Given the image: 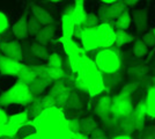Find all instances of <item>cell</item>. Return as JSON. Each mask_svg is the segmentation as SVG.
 I'll return each mask as SVG.
<instances>
[{
  "mask_svg": "<svg viewBox=\"0 0 155 139\" xmlns=\"http://www.w3.org/2000/svg\"><path fill=\"white\" fill-rule=\"evenodd\" d=\"M139 1H141V0H123V2L126 5V6L129 7V8H131V7L136 6L137 4L139 2Z\"/></svg>",
  "mask_w": 155,
  "mask_h": 139,
  "instance_id": "f907efd6",
  "label": "cell"
},
{
  "mask_svg": "<svg viewBox=\"0 0 155 139\" xmlns=\"http://www.w3.org/2000/svg\"><path fill=\"white\" fill-rule=\"evenodd\" d=\"M20 126L16 124H13L11 122H7L6 124H2V137L0 139L6 138H15L16 133L19 131Z\"/></svg>",
  "mask_w": 155,
  "mask_h": 139,
  "instance_id": "e575fe53",
  "label": "cell"
},
{
  "mask_svg": "<svg viewBox=\"0 0 155 139\" xmlns=\"http://www.w3.org/2000/svg\"><path fill=\"white\" fill-rule=\"evenodd\" d=\"M52 82H53V81H52L50 78L36 77L28 86H29V89H30V92L32 93V95L36 98V96H39L41 94H43L46 88H49V87L51 86Z\"/></svg>",
  "mask_w": 155,
  "mask_h": 139,
  "instance_id": "2e32d148",
  "label": "cell"
},
{
  "mask_svg": "<svg viewBox=\"0 0 155 139\" xmlns=\"http://www.w3.org/2000/svg\"><path fill=\"white\" fill-rule=\"evenodd\" d=\"M133 108L134 107H133L132 98L130 95L118 93L114 98H111V119H110V122L114 119L131 115L133 111Z\"/></svg>",
  "mask_w": 155,
  "mask_h": 139,
  "instance_id": "5b68a950",
  "label": "cell"
},
{
  "mask_svg": "<svg viewBox=\"0 0 155 139\" xmlns=\"http://www.w3.org/2000/svg\"><path fill=\"white\" fill-rule=\"evenodd\" d=\"M133 123L136 126V131H141L142 129L145 127V121L147 117V109H146V103L145 100L139 101V103L133 108V111L131 114Z\"/></svg>",
  "mask_w": 155,
  "mask_h": 139,
  "instance_id": "9a60e30c",
  "label": "cell"
},
{
  "mask_svg": "<svg viewBox=\"0 0 155 139\" xmlns=\"http://www.w3.org/2000/svg\"><path fill=\"white\" fill-rule=\"evenodd\" d=\"M70 139H88L87 134H84L82 132H72L71 133V138Z\"/></svg>",
  "mask_w": 155,
  "mask_h": 139,
  "instance_id": "c3c4849f",
  "label": "cell"
},
{
  "mask_svg": "<svg viewBox=\"0 0 155 139\" xmlns=\"http://www.w3.org/2000/svg\"><path fill=\"white\" fill-rule=\"evenodd\" d=\"M50 2H53V4H57V2H60V1H63V0H49Z\"/></svg>",
  "mask_w": 155,
  "mask_h": 139,
  "instance_id": "11a10c76",
  "label": "cell"
},
{
  "mask_svg": "<svg viewBox=\"0 0 155 139\" xmlns=\"http://www.w3.org/2000/svg\"><path fill=\"white\" fill-rule=\"evenodd\" d=\"M81 44L86 52L88 51H96L98 50V40H97L96 26L91 28H84L82 27V34H81Z\"/></svg>",
  "mask_w": 155,
  "mask_h": 139,
  "instance_id": "30bf717a",
  "label": "cell"
},
{
  "mask_svg": "<svg viewBox=\"0 0 155 139\" xmlns=\"http://www.w3.org/2000/svg\"><path fill=\"white\" fill-rule=\"evenodd\" d=\"M100 23V20L97 18V15L95 13H87L86 18H84V22L81 26L84 28H91V27H95Z\"/></svg>",
  "mask_w": 155,
  "mask_h": 139,
  "instance_id": "ab89813d",
  "label": "cell"
},
{
  "mask_svg": "<svg viewBox=\"0 0 155 139\" xmlns=\"http://www.w3.org/2000/svg\"><path fill=\"white\" fill-rule=\"evenodd\" d=\"M36 132V127L34 126L32 124V122L29 119L28 122H26L23 125L20 126L19 131L16 133V137L15 139H23L26 138L27 136H29V134H32V133Z\"/></svg>",
  "mask_w": 155,
  "mask_h": 139,
  "instance_id": "836d02e7",
  "label": "cell"
},
{
  "mask_svg": "<svg viewBox=\"0 0 155 139\" xmlns=\"http://www.w3.org/2000/svg\"><path fill=\"white\" fill-rule=\"evenodd\" d=\"M23 139H42L41 138V136H39L37 132H35V133H32V134H29V136H27L26 138H23Z\"/></svg>",
  "mask_w": 155,
  "mask_h": 139,
  "instance_id": "f5cc1de1",
  "label": "cell"
},
{
  "mask_svg": "<svg viewBox=\"0 0 155 139\" xmlns=\"http://www.w3.org/2000/svg\"><path fill=\"white\" fill-rule=\"evenodd\" d=\"M56 34V26L53 25H48V26H42L39 31L35 35V40L43 45H48L50 42H52V38Z\"/></svg>",
  "mask_w": 155,
  "mask_h": 139,
  "instance_id": "e0dca14e",
  "label": "cell"
},
{
  "mask_svg": "<svg viewBox=\"0 0 155 139\" xmlns=\"http://www.w3.org/2000/svg\"><path fill=\"white\" fill-rule=\"evenodd\" d=\"M148 49L149 48L142 42L141 38H138V40H134V44H133L132 52H133L136 58H143L145 56L148 55V52H149Z\"/></svg>",
  "mask_w": 155,
  "mask_h": 139,
  "instance_id": "d6a6232c",
  "label": "cell"
},
{
  "mask_svg": "<svg viewBox=\"0 0 155 139\" xmlns=\"http://www.w3.org/2000/svg\"><path fill=\"white\" fill-rule=\"evenodd\" d=\"M22 51H23V63L27 65H37L41 64L39 59L31 52V49H30V44L28 43H23L22 44Z\"/></svg>",
  "mask_w": 155,
  "mask_h": 139,
  "instance_id": "1f68e13d",
  "label": "cell"
},
{
  "mask_svg": "<svg viewBox=\"0 0 155 139\" xmlns=\"http://www.w3.org/2000/svg\"><path fill=\"white\" fill-rule=\"evenodd\" d=\"M8 29H9V20L6 14L0 11V34H2Z\"/></svg>",
  "mask_w": 155,
  "mask_h": 139,
  "instance_id": "f6af8a7d",
  "label": "cell"
},
{
  "mask_svg": "<svg viewBox=\"0 0 155 139\" xmlns=\"http://www.w3.org/2000/svg\"><path fill=\"white\" fill-rule=\"evenodd\" d=\"M28 13H29V8L27 7L26 11L21 15V18L12 26V33L16 37V40L25 41L29 36L28 26H27V23H28Z\"/></svg>",
  "mask_w": 155,
  "mask_h": 139,
  "instance_id": "4fadbf2b",
  "label": "cell"
},
{
  "mask_svg": "<svg viewBox=\"0 0 155 139\" xmlns=\"http://www.w3.org/2000/svg\"><path fill=\"white\" fill-rule=\"evenodd\" d=\"M34 99L35 96L30 92L29 86L20 80H16L12 86L0 94V107H26Z\"/></svg>",
  "mask_w": 155,
  "mask_h": 139,
  "instance_id": "3957f363",
  "label": "cell"
},
{
  "mask_svg": "<svg viewBox=\"0 0 155 139\" xmlns=\"http://www.w3.org/2000/svg\"><path fill=\"white\" fill-rule=\"evenodd\" d=\"M51 88H50V91H49V95L50 96H52L53 99H56L57 96H59L60 94H63V93L67 92V91H73V89H71L70 87H67L66 85H65L64 80L60 79V80H56V81H53L52 82Z\"/></svg>",
  "mask_w": 155,
  "mask_h": 139,
  "instance_id": "83f0119b",
  "label": "cell"
},
{
  "mask_svg": "<svg viewBox=\"0 0 155 139\" xmlns=\"http://www.w3.org/2000/svg\"><path fill=\"white\" fill-rule=\"evenodd\" d=\"M136 40V37L132 34L127 33L126 30L122 29H115V46L116 48H122V46L129 44L131 42Z\"/></svg>",
  "mask_w": 155,
  "mask_h": 139,
  "instance_id": "cb8c5ba5",
  "label": "cell"
},
{
  "mask_svg": "<svg viewBox=\"0 0 155 139\" xmlns=\"http://www.w3.org/2000/svg\"><path fill=\"white\" fill-rule=\"evenodd\" d=\"M74 77V86L81 92L88 93L91 98H96L104 92L103 74L98 70L94 60L84 53L80 59V65Z\"/></svg>",
  "mask_w": 155,
  "mask_h": 139,
  "instance_id": "7a4b0ae2",
  "label": "cell"
},
{
  "mask_svg": "<svg viewBox=\"0 0 155 139\" xmlns=\"http://www.w3.org/2000/svg\"><path fill=\"white\" fill-rule=\"evenodd\" d=\"M145 103L147 109V116L155 118V78H152V85L147 89Z\"/></svg>",
  "mask_w": 155,
  "mask_h": 139,
  "instance_id": "ffe728a7",
  "label": "cell"
},
{
  "mask_svg": "<svg viewBox=\"0 0 155 139\" xmlns=\"http://www.w3.org/2000/svg\"><path fill=\"white\" fill-rule=\"evenodd\" d=\"M29 118H28V114H27L26 109H23L22 111H18L15 114H12L9 115L8 117V122L13 123V124H16V125H23L26 122H28Z\"/></svg>",
  "mask_w": 155,
  "mask_h": 139,
  "instance_id": "d590c367",
  "label": "cell"
},
{
  "mask_svg": "<svg viewBox=\"0 0 155 139\" xmlns=\"http://www.w3.org/2000/svg\"><path fill=\"white\" fill-rule=\"evenodd\" d=\"M25 109H26L27 114H28V118L29 119H34L35 117H37L39 114L43 111L41 96H36L28 106L25 107Z\"/></svg>",
  "mask_w": 155,
  "mask_h": 139,
  "instance_id": "d4e9b609",
  "label": "cell"
},
{
  "mask_svg": "<svg viewBox=\"0 0 155 139\" xmlns=\"http://www.w3.org/2000/svg\"><path fill=\"white\" fill-rule=\"evenodd\" d=\"M8 117H9L8 113L2 107H0V124H6L8 122Z\"/></svg>",
  "mask_w": 155,
  "mask_h": 139,
  "instance_id": "7dc6e473",
  "label": "cell"
},
{
  "mask_svg": "<svg viewBox=\"0 0 155 139\" xmlns=\"http://www.w3.org/2000/svg\"><path fill=\"white\" fill-rule=\"evenodd\" d=\"M31 14L39 21V23L42 26H48V25H53L54 20L52 18V15L45 8L38 6V5H32L31 6Z\"/></svg>",
  "mask_w": 155,
  "mask_h": 139,
  "instance_id": "ac0fdd59",
  "label": "cell"
},
{
  "mask_svg": "<svg viewBox=\"0 0 155 139\" xmlns=\"http://www.w3.org/2000/svg\"><path fill=\"white\" fill-rule=\"evenodd\" d=\"M131 13L129 9H126L125 12L120 14L116 20H115V29H122V30H127L131 26Z\"/></svg>",
  "mask_w": 155,
  "mask_h": 139,
  "instance_id": "f546056e",
  "label": "cell"
},
{
  "mask_svg": "<svg viewBox=\"0 0 155 139\" xmlns=\"http://www.w3.org/2000/svg\"><path fill=\"white\" fill-rule=\"evenodd\" d=\"M103 74V82H104V92H109L122 81V73L120 71L115 73H102Z\"/></svg>",
  "mask_w": 155,
  "mask_h": 139,
  "instance_id": "603a6c76",
  "label": "cell"
},
{
  "mask_svg": "<svg viewBox=\"0 0 155 139\" xmlns=\"http://www.w3.org/2000/svg\"><path fill=\"white\" fill-rule=\"evenodd\" d=\"M46 73H48V78H50L52 81L63 79V78H65L67 75V73L65 72L63 68L51 67L49 66V65H48V68H46Z\"/></svg>",
  "mask_w": 155,
  "mask_h": 139,
  "instance_id": "8d00e7d4",
  "label": "cell"
},
{
  "mask_svg": "<svg viewBox=\"0 0 155 139\" xmlns=\"http://www.w3.org/2000/svg\"><path fill=\"white\" fill-rule=\"evenodd\" d=\"M109 124L114 125V127H116V130L119 132V134H129V136H131L136 131V126H134V123H133V119H132L131 115L114 119V121L110 122Z\"/></svg>",
  "mask_w": 155,
  "mask_h": 139,
  "instance_id": "5bb4252c",
  "label": "cell"
},
{
  "mask_svg": "<svg viewBox=\"0 0 155 139\" xmlns=\"http://www.w3.org/2000/svg\"><path fill=\"white\" fill-rule=\"evenodd\" d=\"M81 34H82V26H75L74 31H73V37H75V38H79V40H80Z\"/></svg>",
  "mask_w": 155,
  "mask_h": 139,
  "instance_id": "681fc988",
  "label": "cell"
},
{
  "mask_svg": "<svg viewBox=\"0 0 155 139\" xmlns=\"http://www.w3.org/2000/svg\"><path fill=\"white\" fill-rule=\"evenodd\" d=\"M111 139H132V137L129 136V134H117V136L112 137Z\"/></svg>",
  "mask_w": 155,
  "mask_h": 139,
  "instance_id": "816d5d0a",
  "label": "cell"
},
{
  "mask_svg": "<svg viewBox=\"0 0 155 139\" xmlns=\"http://www.w3.org/2000/svg\"><path fill=\"white\" fill-rule=\"evenodd\" d=\"M96 34L100 49H105L115 45V27L112 25L105 22L98 23L96 26Z\"/></svg>",
  "mask_w": 155,
  "mask_h": 139,
  "instance_id": "52a82bcc",
  "label": "cell"
},
{
  "mask_svg": "<svg viewBox=\"0 0 155 139\" xmlns=\"http://www.w3.org/2000/svg\"><path fill=\"white\" fill-rule=\"evenodd\" d=\"M6 139H15V138H6Z\"/></svg>",
  "mask_w": 155,
  "mask_h": 139,
  "instance_id": "680465c9",
  "label": "cell"
},
{
  "mask_svg": "<svg viewBox=\"0 0 155 139\" xmlns=\"http://www.w3.org/2000/svg\"><path fill=\"white\" fill-rule=\"evenodd\" d=\"M86 15H87V12L84 9V0H74L72 18L74 20L75 26H81L82 25Z\"/></svg>",
  "mask_w": 155,
  "mask_h": 139,
  "instance_id": "44dd1931",
  "label": "cell"
},
{
  "mask_svg": "<svg viewBox=\"0 0 155 139\" xmlns=\"http://www.w3.org/2000/svg\"><path fill=\"white\" fill-rule=\"evenodd\" d=\"M141 41L146 44V45L148 46V48H154L155 46V36L152 30L148 31V33L143 34L141 37Z\"/></svg>",
  "mask_w": 155,
  "mask_h": 139,
  "instance_id": "b9f144b4",
  "label": "cell"
},
{
  "mask_svg": "<svg viewBox=\"0 0 155 139\" xmlns=\"http://www.w3.org/2000/svg\"><path fill=\"white\" fill-rule=\"evenodd\" d=\"M75 28V23L72 18V14H64L61 15V33L64 38H73V31Z\"/></svg>",
  "mask_w": 155,
  "mask_h": 139,
  "instance_id": "7402d4cb",
  "label": "cell"
},
{
  "mask_svg": "<svg viewBox=\"0 0 155 139\" xmlns=\"http://www.w3.org/2000/svg\"><path fill=\"white\" fill-rule=\"evenodd\" d=\"M131 19L136 26L137 33L142 34L147 30L148 27V9L147 8H140V9H133L131 12Z\"/></svg>",
  "mask_w": 155,
  "mask_h": 139,
  "instance_id": "7c38bea8",
  "label": "cell"
},
{
  "mask_svg": "<svg viewBox=\"0 0 155 139\" xmlns=\"http://www.w3.org/2000/svg\"><path fill=\"white\" fill-rule=\"evenodd\" d=\"M152 31H153V34H154V36H155V28L153 29V30H152Z\"/></svg>",
  "mask_w": 155,
  "mask_h": 139,
  "instance_id": "6f0895ef",
  "label": "cell"
},
{
  "mask_svg": "<svg viewBox=\"0 0 155 139\" xmlns=\"http://www.w3.org/2000/svg\"><path fill=\"white\" fill-rule=\"evenodd\" d=\"M36 77H37V75H36V73L34 72V70L31 68V66H30V65H27V64H23V65H22V67L20 68L19 73H18V75H16L18 80L25 82L27 85H29Z\"/></svg>",
  "mask_w": 155,
  "mask_h": 139,
  "instance_id": "4316f807",
  "label": "cell"
},
{
  "mask_svg": "<svg viewBox=\"0 0 155 139\" xmlns=\"http://www.w3.org/2000/svg\"><path fill=\"white\" fill-rule=\"evenodd\" d=\"M93 60L102 73L118 72L123 66L122 53L119 51V48H116L115 45L97 50Z\"/></svg>",
  "mask_w": 155,
  "mask_h": 139,
  "instance_id": "277c9868",
  "label": "cell"
},
{
  "mask_svg": "<svg viewBox=\"0 0 155 139\" xmlns=\"http://www.w3.org/2000/svg\"><path fill=\"white\" fill-rule=\"evenodd\" d=\"M88 139H109L107 133L103 129H101L100 126H97L96 129L88 136Z\"/></svg>",
  "mask_w": 155,
  "mask_h": 139,
  "instance_id": "7bdbcfd3",
  "label": "cell"
},
{
  "mask_svg": "<svg viewBox=\"0 0 155 139\" xmlns=\"http://www.w3.org/2000/svg\"><path fill=\"white\" fill-rule=\"evenodd\" d=\"M63 63H64V59L63 57L57 52H53L49 56V58L46 60V65L51 67H57V68H61L63 67Z\"/></svg>",
  "mask_w": 155,
  "mask_h": 139,
  "instance_id": "f35d334b",
  "label": "cell"
},
{
  "mask_svg": "<svg viewBox=\"0 0 155 139\" xmlns=\"http://www.w3.org/2000/svg\"><path fill=\"white\" fill-rule=\"evenodd\" d=\"M41 102H42V107L43 109H48V108H51V107L56 106V101L54 99L50 96L49 94H46L44 96H41Z\"/></svg>",
  "mask_w": 155,
  "mask_h": 139,
  "instance_id": "ee69618b",
  "label": "cell"
},
{
  "mask_svg": "<svg viewBox=\"0 0 155 139\" xmlns=\"http://www.w3.org/2000/svg\"><path fill=\"white\" fill-rule=\"evenodd\" d=\"M2 137V124H0V138Z\"/></svg>",
  "mask_w": 155,
  "mask_h": 139,
  "instance_id": "9f6ffc18",
  "label": "cell"
},
{
  "mask_svg": "<svg viewBox=\"0 0 155 139\" xmlns=\"http://www.w3.org/2000/svg\"><path fill=\"white\" fill-rule=\"evenodd\" d=\"M140 132L141 139H155V127L154 126H149V127H143Z\"/></svg>",
  "mask_w": 155,
  "mask_h": 139,
  "instance_id": "bcb514c9",
  "label": "cell"
},
{
  "mask_svg": "<svg viewBox=\"0 0 155 139\" xmlns=\"http://www.w3.org/2000/svg\"><path fill=\"white\" fill-rule=\"evenodd\" d=\"M148 71L149 67L146 64H136L127 70V75L133 81H141L146 78Z\"/></svg>",
  "mask_w": 155,
  "mask_h": 139,
  "instance_id": "d6986e66",
  "label": "cell"
},
{
  "mask_svg": "<svg viewBox=\"0 0 155 139\" xmlns=\"http://www.w3.org/2000/svg\"><path fill=\"white\" fill-rule=\"evenodd\" d=\"M36 132L42 139H70L71 131L67 127V118L65 117L63 109L51 107L43 109L37 117L30 119Z\"/></svg>",
  "mask_w": 155,
  "mask_h": 139,
  "instance_id": "6da1fadb",
  "label": "cell"
},
{
  "mask_svg": "<svg viewBox=\"0 0 155 139\" xmlns=\"http://www.w3.org/2000/svg\"><path fill=\"white\" fill-rule=\"evenodd\" d=\"M101 2H103V4H112V2H116L118 0H100Z\"/></svg>",
  "mask_w": 155,
  "mask_h": 139,
  "instance_id": "db71d44e",
  "label": "cell"
},
{
  "mask_svg": "<svg viewBox=\"0 0 155 139\" xmlns=\"http://www.w3.org/2000/svg\"><path fill=\"white\" fill-rule=\"evenodd\" d=\"M67 127L71 132H79L80 131V118L79 117L67 118Z\"/></svg>",
  "mask_w": 155,
  "mask_h": 139,
  "instance_id": "60d3db41",
  "label": "cell"
},
{
  "mask_svg": "<svg viewBox=\"0 0 155 139\" xmlns=\"http://www.w3.org/2000/svg\"><path fill=\"white\" fill-rule=\"evenodd\" d=\"M30 49H31V52L34 53L39 60L46 61L48 58H49V56H50L46 45H43V44H41L38 42H36V41L30 44Z\"/></svg>",
  "mask_w": 155,
  "mask_h": 139,
  "instance_id": "f1b7e54d",
  "label": "cell"
},
{
  "mask_svg": "<svg viewBox=\"0 0 155 139\" xmlns=\"http://www.w3.org/2000/svg\"><path fill=\"white\" fill-rule=\"evenodd\" d=\"M82 107H84V103H82V100L80 98V95L78 94V92L75 89H73V91L70 93V96H68V99H67V102H66L65 108L79 110V109H81Z\"/></svg>",
  "mask_w": 155,
  "mask_h": 139,
  "instance_id": "4dcf8cb0",
  "label": "cell"
},
{
  "mask_svg": "<svg viewBox=\"0 0 155 139\" xmlns=\"http://www.w3.org/2000/svg\"><path fill=\"white\" fill-rule=\"evenodd\" d=\"M126 9H129V7L124 4L123 0H118L116 2H112V4L102 5L98 8L96 15L100 20V23L105 22V23H110L115 27V20Z\"/></svg>",
  "mask_w": 155,
  "mask_h": 139,
  "instance_id": "8992f818",
  "label": "cell"
},
{
  "mask_svg": "<svg viewBox=\"0 0 155 139\" xmlns=\"http://www.w3.org/2000/svg\"><path fill=\"white\" fill-rule=\"evenodd\" d=\"M25 63L14 60L0 52V74L6 77H16Z\"/></svg>",
  "mask_w": 155,
  "mask_h": 139,
  "instance_id": "9c48e42d",
  "label": "cell"
},
{
  "mask_svg": "<svg viewBox=\"0 0 155 139\" xmlns=\"http://www.w3.org/2000/svg\"><path fill=\"white\" fill-rule=\"evenodd\" d=\"M97 126L98 124H97L96 119L93 116H86V117L80 118V132H82L84 134L89 136Z\"/></svg>",
  "mask_w": 155,
  "mask_h": 139,
  "instance_id": "484cf974",
  "label": "cell"
},
{
  "mask_svg": "<svg viewBox=\"0 0 155 139\" xmlns=\"http://www.w3.org/2000/svg\"><path fill=\"white\" fill-rule=\"evenodd\" d=\"M94 113L104 123H109L111 119V96L110 95H103L97 100L94 108Z\"/></svg>",
  "mask_w": 155,
  "mask_h": 139,
  "instance_id": "8fae6325",
  "label": "cell"
},
{
  "mask_svg": "<svg viewBox=\"0 0 155 139\" xmlns=\"http://www.w3.org/2000/svg\"><path fill=\"white\" fill-rule=\"evenodd\" d=\"M27 26H28V34H29V36H35L39 31V29L42 28V25L39 23V21L32 14L28 19Z\"/></svg>",
  "mask_w": 155,
  "mask_h": 139,
  "instance_id": "74e56055",
  "label": "cell"
},
{
  "mask_svg": "<svg viewBox=\"0 0 155 139\" xmlns=\"http://www.w3.org/2000/svg\"><path fill=\"white\" fill-rule=\"evenodd\" d=\"M0 52L14 60L23 61L22 43L19 42V40L8 41V42H0Z\"/></svg>",
  "mask_w": 155,
  "mask_h": 139,
  "instance_id": "ba28073f",
  "label": "cell"
}]
</instances>
